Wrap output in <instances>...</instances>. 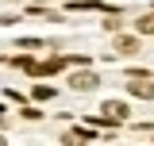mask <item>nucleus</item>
Returning a JSON list of instances; mask_svg holds the SVG:
<instances>
[{
    "mask_svg": "<svg viewBox=\"0 0 154 146\" xmlns=\"http://www.w3.org/2000/svg\"><path fill=\"white\" fill-rule=\"evenodd\" d=\"M96 85H100V77H96V73H89V69H81V73H73V77H69V89H77V92H93Z\"/></svg>",
    "mask_w": 154,
    "mask_h": 146,
    "instance_id": "obj_1",
    "label": "nucleus"
},
{
    "mask_svg": "<svg viewBox=\"0 0 154 146\" xmlns=\"http://www.w3.org/2000/svg\"><path fill=\"white\" fill-rule=\"evenodd\" d=\"M127 92L139 96V100H154V81H146V77H131V81H127Z\"/></svg>",
    "mask_w": 154,
    "mask_h": 146,
    "instance_id": "obj_2",
    "label": "nucleus"
},
{
    "mask_svg": "<svg viewBox=\"0 0 154 146\" xmlns=\"http://www.w3.org/2000/svg\"><path fill=\"white\" fill-rule=\"evenodd\" d=\"M100 111H104L108 119H116V123H123V119H127V104H123V100H108Z\"/></svg>",
    "mask_w": 154,
    "mask_h": 146,
    "instance_id": "obj_3",
    "label": "nucleus"
},
{
    "mask_svg": "<svg viewBox=\"0 0 154 146\" xmlns=\"http://www.w3.org/2000/svg\"><path fill=\"white\" fill-rule=\"evenodd\" d=\"M89 138H93V131H66L62 135L66 146H89Z\"/></svg>",
    "mask_w": 154,
    "mask_h": 146,
    "instance_id": "obj_4",
    "label": "nucleus"
},
{
    "mask_svg": "<svg viewBox=\"0 0 154 146\" xmlns=\"http://www.w3.org/2000/svg\"><path fill=\"white\" fill-rule=\"evenodd\" d=\"M116 50H119V54H135V50H139V38L135 35H119L116 38Z\"/></svg>",
    "mask_w": 154,
    "mask_h": 146,
    "instance_id": "obj_5",
    "label": "nucleus"
},
{
    "mask_svg": "<svg viewBox=\"0 0 154 146\" xmlns=\"http://www.w3.org/2000/svg\"><path fill=\"white\" fill-rule=\"evenodd\" d=\"M139 35H154V16H143V19H139Z\"/></svg>",
    "mask_w": 154,
    "mask_h": 146,
    "instance_id": "obj_6",
    "label": "nucleus"
},
{
    "mask_svg": "<svg viewBox=\"0 0 154 146\" xmlns=\"http://www.w3.org/2000/svg\"><path fill=\"white\" fill-rule=\"evenodd\" d=\"M31 96H35V100H50V96H54V89H50V85H35V92H31Z\"/></svg>",
    "mask_w": 154,
    "mask_h": 146,
    "instance_id": "obj_7",
    "label": "nucleus"
},
{
    "mask_svg": "<svg viewBox=\"0 0 154 146\" xmlns=\"http://www.w3.org/2000/svg\"><path fill=\"white\" fill-rule=\"evenodd\" d=\"M0 127H4V111H0Z\"/></svg>",
    "mask_w": 154,
    "mask_h": 146,
    "instance_id": "obj_8",
    "label": "nucleus"
},
{
    "mask_svg": "<svg viewBox=\"0 0 154 146\" xmlns=\"http://www.w3.org/2000/svg\"><path fill=\"white\" fill-rule=\"evenodd\" d=\"M0 146H8V142H4V135H0Z\"/></svg>",
    "mask_w": 154,
    "mask_h": 146,
    "instance_id": "obj_9",
    "label": "nucleus"
}]
</instances>
